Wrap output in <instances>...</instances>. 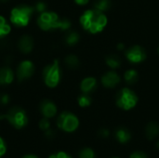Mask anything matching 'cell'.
I'll use <instances>...</instances> for the list:
<instances>
[{"label":"cell","mask_w":159,"mask_h":158,"mask_svg":"<svg viewBox=\"0 0 159 158\" xmlns=\"http://www.w3.org/2000/svg\"><path fill=\"white\" fill-rule=\"evenodd\" d=\"M83 28L91 34H97L103 30L107 24V18L103 12L95 8L89 9L83 13L80 18Z\"/></svg>","instance_id":"obj_1"},{"label":"cell","mask_w":159,"mask_h":158,"mask_svg":"<svg viewBox=\"0 0 159 158\" xmlns=\"http://www.w3.org/2000/svg\"><path fill=\"white\" fill-rule=\"evenodd\" d=\"M37 23L38 26L44 31H48L58 28L62 30H67L71 26V22L68 20L60 19L56 13L50 11L42 12L37 18Z\"/></svg>","instance_id":"obj_2"},{"label":"cell","mask_w":159,"mask_h":158,"mask_svg":"<svg viewBox=\"0 0 159 158\" xmlns=\"http://www.w3.org/2000/svg\"><path fill=\"white\" fill-rule=\"evenodd\" d=\"M34 13V7L20 5L14 7L10 12V20L16 26H26Z\"/></svg>","instance_id":"obj_3"},{"label":"cell","mask_w":159,"mask_h":158,"mask_svg":"<svg viewBox=\"0 0 159 158\" xmlns=\"http://www.w3.org/2000/svg\"><path fill=\"white\" fill-rule=\"evenodd\" d=\"M1 118L7 119L10 125L17 129L24 128L28 123V117L25 111L20 107H13L9 109L5 115L1 116Z\"/></svg>","instance_id":"obj_4"},{"label":"cell","mask_w":159,"mask_h":158,"mask_svg":"<svg viewBox=\"0 0 159 158\" xmlns=\"http://www.w3.org/2000/svg\"><path fill=\"white\" fill-rule=\"evenodd\" d=\"M43 79L49 88H55L61 80V70L58 61L47 65L43 70Z\"/></svg>","instance_id":"obj_5"},{"label":"cell","mask_w":159,"mask_h":158,"mask_svg":"<svg viewBox=\"0 0 159 158\" xmlns=\"http://www.w3.org/2000/svg\"><path fill=\"white\" fill-rule=\"evenodd\" d=\"M137 102V95L129 88H123L116 95V105L123 110H130L134 108Z\"/></svg>","instance_id":"obj_6"},{"label":"cell","mask_w":159,"mask_h":158,"mask_svg":"<svg viewBox=\"0 0 159 158\" xmlns=\"http://www.w3.org/2000/svg\"><path fill=\"white\" fill-rule=\"evenodd\" d=\"M57 125L59 129H62L63 131L73 132L78 128L79 120L74 114L69 112H63L59 115L57 119Z\"/></svg>","instance_id":"obj_7"},{"label":"cell","mask_w":159,"mask_h":158,"mask_svg":"<svg viewBox=\"0 0 159 158\" xmlns=\"http://www.w3.org/2000/svg\"><path fill=\"white\" fill-rule=\"evenodd\" d=\"M126 57L132 63H140L146 59V53L142 47L133 46L126 51Z\"/></svg>","instance_id":"obj_8"},{"label":"cell","mask_w":159,"mask_h":158,"mask_svg":"<svg viewBox=\"0 0 159 158\" xmlns=\"http://www.w3.org/2000/svg\"><path fill=\"white\" fill-rule=\"evenodd\" d=\"M34 72V66L32 61H21L17 69V76L19 81H22L30 78L33 75Z\"/></svg>","instance_id":"obj_9"},{"label":"cell","mask_w":159,"mask_h":158,"mask_svg":"<svg viewBox=\"0 0 159 158\" xmlns=\"http://www.w3.org/2000/svg\"><path fill=\"white\" fill-rule=\"evenodd\" d=\"M119 82H120L119 75L113 71L107 72L102 77V83L105 88H115L119 84Z\"/></svg>","instance_id":"obj_10"},{"label":"cell","mask_w":159,"mask_h":158,"mask_svg":"<svg viewBox=\"0 0 159 158\" xmlns=\"http://www.w3.org/2000/svg\"><path fill=\"white\" fill-rule=\"evenodd\" d=\"M40 112L44 117L50 118L57 114V107L51 101L45 100L40 103Z\"/></svg>","instance_id":"obj_11"},{"label":"cell","mask_w":159,"mask_h":158,"mask_svg":"<svg viewBox=\"0 0 159 158\" xmlns=\"http://www.w3.org/2000/svg\"><path fill=\"white\" fill-rule=\"evenodd\" d=\"M18 46H19V48L20 50L24 53V54H28L30 53L32 50H33V47H34V41H33V38L30 36V35H22L20 40H19V43H18Z\"/></svg>","instance_id":"obj_12"},{"label":"cell","mask_w":159,"mask_h":158,"mask_svg":"<svg viewBox=\"0 0 159 158\" xmlns=\"http://www.w3.org/2000/svg\"><path fill=\"white\" fill-rule=\"evenodd\" d=\"M14 79L13 71L8 67H2L0 69V85H9Z\"/></svg>","instance_id":"obj_13"},{"label":"cell","mask_w":159,"mask_h":158,"mask_svg":"<svg viewBox=\"0 0 159 158\" xmlns=\"http://www.w3.org/2000/svg\"><path fill=\"white\" fill-rule=\"evenodd\" d=\"M97 87V81L95 78L93 77H87L85 78L82 82H81V90L83 91V93L89 94L90 92H92Z\"/></svg>","instance_id":"obj_14"},{"label":"cell","mask_w":159,"mask_h":158,"mask_svg":"<svg viewBox=\"0 0 159 158\" xmlns=\"http://www.w3.org/2000/svg\"><path fill=\"white\" fill-rule=\"evenodd\" d=\"M116 137L117 139V141L121 143H126L128 142L130 138H131V135H130V132L125 129V128H119L116 131Z\"/></svg>","instance_id":"obj_15"},{"label":"cell","mask_w":159,"mask_h":158,"mask_svg":"<svg viewBox=\"0 0 159 158\" xmlns=\"http://www.w3.org/2000/svg\"><path fill=\"white\" fill-rule=\"evenodd\" d=\"M145 134L149 140H153L156 137H157L159 134V125H157V123H154V122L149 123L148 126L146 127Z\"/></svg>","instance_id":"obj_16"},{"label":"cell","mask_w":159,"mask_h":158,"mask_svg":"<svg viewBox=\"0 0 159 158\" xmlns=\"http://www.w3.org/2000/svg\"><path fill=\"white\" fill-rule=\"evenodd\" d=\"M121 59L117 56V55H115V54H111V55H108L106 57V64L112 68V69H116V68H119L121 66Z\"/></svg>","instance_id":"obj_17"},{"label":"cell","mask_w":159,"mask_h":158,"mask_svg":"<svg viewBox=\"0 0 159 158\" xmlns=\"http://www.w3.org/2000/svg\"><path fill=\"white\" fill-rule=\"evenodd\" d=\"M111 5L110 0H97L94 3V8L104 13L111 7Z\"/></svg>","instance_id":"obj_18"},{"label":"cell","mask_w":159,"mask_h":158,"mask_svg":"<svg viewBox=\"0 0 159 158\" xmlns=\"http://www.w3.org/2000/svg\"><path fill=\"white\" fill-rule=\"evenodd\" d=\"M64 62L66 66L70 69H76L79 66V60L75 55H68L65 58Z\"/></svg>","instance_id":"obj_19"},{"label":"cell","mask_w":159,"mask_h":158,"mask_svg":"<svg viewBox=\"0 0 159 158\" xmlns=\"http://www.w3.org/2000/svg\"><path fill=\"white\" fill-rule=\"evenodd\" d=\"M78 41H79V34L76 32H75V31L69 32L67 34V35L65 36V42L69 46H74Z\"/></svg>","instance_id":"obj_20"},{"label":"cell","mask_w":159,"mask_h":158,"mask_svg":"<svg viewBox=\"0 0 159 158\" xmlns=\"http://www.w3.org/2000/svg\"><path fill=\"white\" fill-rule=\"evenodd\" d=\"M125 80L128 84L133 85L138 80V73L135 70H129L125 73Z\"/></svg>","instance_id":"obj_21"},{"label":"cell","mask_w":159,"mask_h":158,"mask_svg":"<svg viewBox=\"0 0 159 158\" xmlns=\"http://www.w3.org/2000/svg\"><path fill=\"white\" fill-rule=\"evenodd\" d=\"M10 32V26L6 21V20L0 16V38L5 37Z\"/></svg>","instance_id":"obj_22"},{"label":"cell","mask_w":159,"mask_h":158,"mask_svg":"<svg viewBox=\"0 0 159 158\" xmlns=\"http://www.w3.org/2000/svg\"><path fill=\"white\" fill-rule=\"evenodd\" d=\"M90 103H91V98L89 96V94L84 93L78 98V104L81 107H88L90 105Z\"/></svg>","instance_id":"obj_23"},{"label":"cell","mask_w":159,"mask_h":158,"mask_svg":"<svg viewBox=\"0 0 159 158\" xmlns=\"http://www.w3.org/2000/svg\"><path fill=\"white\" fill-rule=\"evenodd\" d=\"M79 158H95V153L90 148H84L79 153Z\"/></svg>","instance_id":"obj_24"},{"label":"cell","mask_w":159,"mask_h":158,"mask_svg":"<svg viewBox=\"0 0 159 158\" xmlns=\"http://www.w3.org/2000/svg\"><path fill=\"white\" fill-rule=\"evenodd\" d=\"M39 128H40V129H42L43 131H47L48 129H50V123H49V121L48 120V118H43V119H41L40 120V122H39Z\"/></svg>","instance_id":"obj_25"},{"label":"cell","mask_w":159,"mask_h":158,"mask_svg":"<svg viewBox=\"0 0 159 158\" xmlns=\"http://www.w3.org/2000/svg\"><path fill=\"white\" fill-rule=\"evenodd\" d=\"M35 9H36L38 12H40V13L44 12V11L46 10V4H45L44 2H42V1H39V2L35 5Z\"/></svg>","instance_id":"obj_26"},{"label":"cell","mask_w":159,"mask_h":158,"mask_svg":"<svg viewBox=\"0 0 159 158\" xmlns=\"http://www.w3.org/2000/svg\"><path fill=\"white\" fill-rule=\"evenodd\" d=\"M48 158H72L71 156H69L66 153L64 152H59L55 155H52L50 156Z\"/></svg>","instance_id":"obj_27"},{"label":"cell","mask_w":159,"mask_h":158,"mask_svg":"<svg viewBox=\"0 0 159 158\" xmlns=\"http://www.w3.org/2000/svg\"><path fill=\"white\" fill-rule=\"evenodd\" d=\"M129 158H148L146 154H144L143 152H135L133 153Z\"/></svg>","instance_id":"obj_28"},{"label":"cell","mask_w":159,"mask_h":158,"mask_svg":"<svg viewBox=\"0 0 159 158\" xmlns=\"http://www.w3.org/2000/svg\"><path fill=\"white\" fill-rule=\"evenodd\" d=\"M8 102H9V98H8V96H7V94H1V95H0V103H1L2 105L7 104Z\"/></svg>","instance_id":"obj_29"},{"label":"cell","mask_w":159,"mask_h":158,"mask_svg":"<svg viewBox=\"0 0 159 158\" xmlns=\"http://www.w3.org/2000/svg\"><path fill=\"white\" fill-rule=\"evenodd\" d=\"M6 150H7L6 144L4 142V141L2 140V138H0V157L6 153Z\"/></svg>","instance_id":"obj_30"},{"label":"cell","mask_w":159,"mask_h":158,"mask_svg":"<svg viewBox=\"0 0 159 158\" xmlns=\"http://www.w3.org/2000/svg\"><path fill=\"white\" fill-rule=\"evenodd\" d=\"M46 133V137L48 138V139H53L54 138V136H55V134H54V131L52 130V129H48L47 131H45Z\"/></svg>","instance_id":"obj_31"},{"label":"cell","mask_w":159,"mask_h":158,"mask_svg":"<svg viewBox=\"0 0 159 158\" xmlns=\"http://www.w3.org/2000/svg\"><path fill=\"white\" fill-rule=\"evenodd\" d=\"M100 136L102 137V138H107L108 136H109V131L107 130V129H101L100 130Z\"/></svg>","instance_id":"obj_32"},{"label":"cell","mask_w":159,"mask_h":158,"mask_svg":"<svg viewBox=\"0 0 159 158\" xmlns=\"http://www.w3.org/2000/svg\"><path fill=\"white\" fill-rule=\"evenodd\" d=\"M89 0H75V2L76 4L80 5V6H83V5L88 4V3H89Z\"/></svg>","instance_id":"obj_33"},{"label":"cell","mask_w":159,"mask_h":158,"mask_svg":"<svg viewBox=\"0 0 159 158\" xmlns=\"http://www.w3.org/2000/svg\"><path fill=\"white\" fill-rule=\"evenodd\" d=\"M22 158H38L36 157L35 156H34V155H27V156H24Z\"/></svg>","instance_id":"obj_34"},{"label":"cell","mask_w":159,"mask_h":158,"mask_svg":"<svg viewBox=\"0 0 159 158\" xmlns=\"http://www.w3.org/2000/svg\"><path fill=\"white\" fill-rule=\"evenodd\" d=\"M123 47H124L123 44H119V45H118V49H121V48H123Z\"/></svg>","instance_id":"obj_35"},{"label":"cell","mask_w":159,"mask_h":158,"mask_svg":"<svg viewBox=\"0 0 159 158\" xmlns=\"http://www.w3.org/2000/svg\"><path fill=\"white\" fill-rule=\"evenodd\" d=\"M8 0H0V2L1 3H6V2H7Z\"/></svg>","instance_id":"obj_36"},{"label":"cell","mask_w":159,"mask_h":158,"mask_svg":"<svg viewBox=\"0 0 159 158\" xmlns=\"http://www.w3.org/2000/svg\"><path fill=\"white\" fill-rule=\"evenodd\" d=\"M157 148H158V149H159V142H157Z\"/></svg>","instance_id":"obj_37"},{"label":"cell","mask_w":159,"mask_h":158,"mask_svg":"<svg viewBox=\"0 0 159 158\" xmlns=\"http://www.w3.org/2000/svg\"><path fill=\"white\" fill-rule=\"evenodd\" d=\"M115 158H117V157H115Z\"/></svg>","instance_id":"obj_38"},{"label":"cell","mask_w":159,"mask_h":158,"mask_svg":"<svg viewBox=\"0 0 159 158\" xmlns=\"http://www.w3.org/2000/svg\"><path fill=\"white\" fill-rule=\"evenodd\" d=\"M158 51H159V49H158Z\"/></svg>","instance_id":"obj_39"}]
</instances>
